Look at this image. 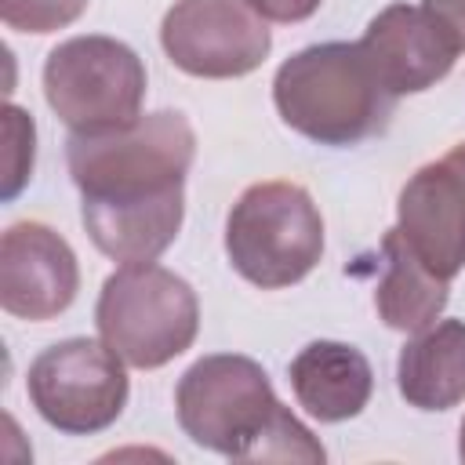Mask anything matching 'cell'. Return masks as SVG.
<instances>
[{
    "label": "cell",
    "mask_w": 465,
    "mask_h": 465,
    "mask_svg": "<svg viewBox=\"0 0 465 465\" xmlns=\"http://www.w3.org/2000/svg\"><path fill=\"white\" fill-rule=\"evenodd\" d=\"M193 156V124L174 109L113 131L69 134L65 163L91 243L120 265L156 262L182 229Z\"/></svg>",
    "instance_id": "1"
},
{
    "label": "cell",
    "mask_w": 465,
    "mask_h": 465,
    "mask_svg": "<svg viewBox=\"0 0 465 465\" xmlns=\"http://www.w3.org/2000/svg\"><path fill=\"white\" fill-rule=\"evenodd\" d=\"M182 432L236 461H323L320 440L276 400L262 363L240 352L200 356L174 389Z\"/></svg>",
    "instance_id": "2"
},
{
    "label": "cell",
    "mask_w": 465,
    "mask_h": 465,
    "mask_svg": "<svg viewBox=\"0 0 465 465\" xmlns=\"http://www.w3.org/2000/svg\"><path fill=\"white\" fill-rule=\"evenodd\" d=\"M280 120L316 145H360L389 127L396 94L378 80L360 44H312L272 76Z\"/></svg>",
    "instance_id": "3"
},
{
    "label": "cell",
    "mask_w": 465,
    "mask_h": 465,
    "mask_svg": "<svg viewBox=\"0 0 465 465\" xmlns=\"http://www.w3.org/2000/svg\"><path fill=\"white\" fill-rule=\"evenodd\" d=\"M94 327L127 367L156 371L196 341L200 302L196 291L163 265H120L102 283Z\"/></svg>",
    "instance_id": "4"
},
{
    "label": "cell",
    "mask_w": 465,
    "mask_h": 465,
    "mask_svg": "<svg viewBox=\"0 0 465 465\" xmlns=\"http://www.w3.org/2000/svg\"><path fill=\"white\" fill-rule=\"evenodd\" d=\"M225 254L232 269L262 287L302 283L323 258V218L298 182H254L225 218Z\"/></svg>",
    "instance_id": "5"
},
{
    "label": "cell",
    "mask_w": 465,
    "mask_h": 465,
    "mask_svg": "<svg viewBox=\"0 0 465 465\" xmlns=\"http://www.w3.org/2000/svg\"><path fill=\"white\" fill-rule=\"evenodd\" d=\"M44 98L73 134L127 127L142 116L145 65L124 40L73 36L44 62Z\"/></svg>",
    "instance_id": "6"
},
{
    "label": "cell",
    "mask_w": 465,
    "mask_h": 465,
    "mask_svg": "<svg viewBox=\"0 0 465 465\" xmlns=\"http://www.w3.org/2000/svg\"><path fill=\"white\" fill-rule=\"evenodd\" d=\"M127 363L94 338H65L47 345L25 374L36 414L65 436H94L127 407Z\"/></svg>",
    "instance_id": "7"
},
{
    "label": "cell",
    "mask_w": 465,
    "mask_h": 465,
    "mask_svg": "<svg viewBox=\"0 0 465 465\" xmlns=\"http://www.w3.org/2000/svg\"><path fill=\"white\" fill-rule=\"evenodd\" d=\"M160 44L182 73L232 80L269 58L272 33L247 0H174L160 22Z\"/></svg>",
    "instance_id": "8"
},
{
    "label": "cell",
    "mask_w": 465,
    "mask_h": 465,
    "mask_svg": "<svg viewBox=\"0 0 465 465\" xmlns=\"http://www.w3.org/2000/svg\"><path fill=\"white\" fill-rule=\"evenodd\" d=\"M396 229L436 276L454 280L465 269V142L407 178Z\"/></svg>",
    "instance_id": "9"
},
{
    "label": "cell",
    "mask_w": 465,
    "mask_h": 465,
    "mask_svg": "<svg viewBox=\"0 0 465 465\" xmlns=\"http://www.w3.org/2000/svg\"><path fill=\"white\" fill-rule=\"evenodd\" d=\"M80 291V265L62 232L44 222H15L0 236L4 312L44 323L62 316Z\"/></svg>",
    "instance_id": "10"
},
{
    "label": "cell",
    "mask_w": 465,
    "mask_h": 465,
    "mask_svg": "<svg viewBox=\"0 0 465 465\" xmlns=\"http://www.w3.org/2000/svg\"><path fill=\"white\" fill-rule=\"evenodd\" d=\"M360 47L374 65L378 80L396 98L429 91L450 73L458 58L454 40L425 7L414 4H389L385 11H378L367 22Z\"/></svg>",
    "instance_id": "11"
},
{
    "label": "cell",
    "mask_w": 465,
    "mask_h": 465,
    "mask_svg": "<svg viewBox=\"0 0 465 465\" xmlns=\"http://www.w3.org/2000/svg\"><path fill=\"white\" fill-rule=\"evenodd\" d=\"M287 374L298 407L327 425L356 418L374 392L371 360L345 341H309L291 360Z\"/></svg>",
    "instance_id": "12"
},
{
    "label": "cell",
    "mask_w": 465,
    "mask_h": 465,
    "mask_svg": "<svg viewBox=\"0 0 465 465\" xmlns=\"http://www.w3.org/2000/svg\"><path fill=\"white\" fill-rule=\"evenodd\" d=\"M396 389L418 411H450L465 400V320H436L396 360Z\"/></svg>",
    "instance_id": "13"
},
{
    "label": "cell",
    "mask_w": 465,
    "mask_h": 465,
    "mask_svg": "<svg viewBox=\"0 0 465 465\" xmlns=\"http://www.w3.org/2000/svg\"><path fill=\"white\" fill-rule=\"evenodd\" d=\"M381 254H385V276L378 280V291H374V309L381 323L403 334H418L429 323H436L440 312L447 309L450 280L436 276L411 251V243L396 225L385 232Z\"/></svg>",
    "instance_id": "14"
},
{
    "label": "cell",
    "mask_w": 465,
    "mask_h": 465,
    "mask_svg": "<svg viewBox=\"0 0 465 465\" xmlns=\"http://www.w3.org/2000/svg\"><path fill=\"white\" fill-rule=\"evenodd\" d=\"M4 200H15L25 182L33 178V156H36V124L25 109L7 105L4 109Z\"/></svg>",
    "instance_id": "15"
},
{
    "label": "cell",
    "mask_w": 465,
    "mask_h": 465,
    "mask_svg": "<svg viewBox=\"0 0 465 465\" xmlns=\"http://www.w3.org/2000/svg\"><path fill=\"white\" fill-rule=\"evenodd\" d=\"M91 0H0V18L15 33H54L73 25Z\"/></svg>",
    "instance_id": "16"
},
{
    "label": "cell",
    "mask_w": 465,
    "mask_h": 465,
    "mask_svg": "<svg viewBox=\"0 0 465 465\" xmlns=\"http://www.w3.org/2000/svg\"><path fill=\"white\" fill-rule=\"evenodd\" d=\"M247 4H251L265 22H283V25H291V22L312 18L323 0H247Z\"/></svg>",
    "instance_id": "17"
},
{
    "label": "cell",
    "mask_w": 465,
    "mask_h": 465,
    "mask_svg": "<svg viewBox=\"0 0 465 465\" xmlns=\"http://www.w3.org/2000/svg\"><path fill=\"white\" fill-rule=\"evenodd\" d=\"M421 7L440 22V29L454 40V47L465 51V0H421Z\"/></svg>",
    "instance_id": "18"
},
{
    "label": "cell",
    "mask_w": 465,
    "mask_h": 465,
    "mask_svg": "<svg viewBox=\"0 0 465 465\" xmlns=\"http://www.w3.org/2000/svg\"><path fill=\"white\" fill-rule=\"evenodd\" d=\"M458 454H461V461H465V421H461V436H458Z\"/></svg>",
    "instance_id": "19"
}]
</instances>
